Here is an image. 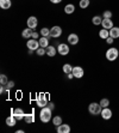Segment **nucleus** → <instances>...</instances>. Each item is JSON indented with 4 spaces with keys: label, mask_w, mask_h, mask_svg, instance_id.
<instances>
[{
    "label": "nucleus",
    "mask_w": 119,
    "mask_h": 133,
    "mask_svg": "<svg viewBox=\"0 0 119 133\" xmlns=\"http://www.w3.org/2000/svg\"><path fill=\"white\" fill-rule=\"evenodd\" d=\"M52 110L46 105V107H44V108L41 109V113H39V119L42 122H44V124H48L50 120L52 119Z\"/></svg>",
    "instance_id": "nucleus-1"
},
{
    "label": "nucleus",
    "mask_w": 119,
    "mask_h": 133,
    "mask_svg": "<svg viewBox=\"0 0 119 133\" xmlns=\"http://www.w3.org/2000/svg\"><path fill=\"white\" fill-rule=\"evenodd\" d=\"M101 109H102V107L100 105V103L97 102H93L88 105V111L91 115H100Z\"/></svg>",
    "instance_id": "nucleus-2"
},
{
    "label": "nucleus",
    "mask_w": 119,
    "mask_h": 133,
    "mask_svg": "<svg viewBox=\"0 0 119 133\" xmlns=\"http://www.w3.org/2000/svg\"><path fill=\"white\" fill-rule=\"evenodd\" d=\"M119 56V50L117 49V48H108L106 52V59L108 60V61H114V60H117V58Z\"/></svg>",
    "instance_id": "nucleus-3"
},
{
    "label": "nucleus",
    "mask_w": 119,
    "mask_h": 133,
    "mask_svg": "<svg viewBox=\"0 0 119 133\" xmlns=\"http://www.w3.org/2000/svg\"><path fill=\"white\" fill-rule=\"evenodd\" d=\"M36 103L39 108H44V107L48 105L49 102H48V98H46V96L44 94H39V95L36 97Z\"/></svg>",
    "instance_id": "nucleus-4"
},
{
    "label": "nucleus",
    "mask_w": 119,
    "mask_h": 133,
    "mask_svg": "<svg viewBox=\"0 0 119 133\" xmlns=\"http://www.w3.org/2000/svg\"><path fill=\"white\" fill-rule=\"evenodd\" d=\"M26 46H28L29 49L31 50H37L38 48H39V41H37L36 38H31V40H28V42H26Z\"/></svg>",
    "instance_id": "nucleus-5"
},
{
    "label": "nucleus",
    "mask_w": 119,
    "mask_h": 133,
    "mask_svg": "<svg viewBox=\"0 0 119 133\" xmlns=\"http://www.w3.org/2000/svg\"><path fill=\"white\" fill-rule=\"evenodd\" d=\"M61 35H62L61 26L55 25V26H52V28L50 29V37H52V38H57V37H60Z\"/></svg>",
    "instance_id": "nucleus-6"
},
{
    "label": "nucleus",
    "mask_w": 119,
    "mask_h": 133,
    "mask_svg": "<svg viewBox=\"0 0 119 133\" xmlns=\"http://www.w3.org/2000/svg\"><path fill=\"white\" fill-rule=\"evenodd\" d=\"M73 74H74V78H80L83 77V74H85V71H83V68L81 66H74L73 67Z\"/></svg>",
    "instance_id": "nucleus-7"
},
{
    "label": "nucleus",
    "mask_w": 119,
    "mask_h": 133,
    "mask_svg": "<svg viewBox=\"0 0 119 133\" xmlns=\"http://www.w3.org/2000/svg\"><path fill=\"white\" fill-rule=\"evenodd\" d=\"M57 53L61 55H67L69 53V46L66 43H60L57 46Z\"/></svg>",
    "instance_id": "nucleus-8"
},
{
    "label": "nucleus",
    "mask_w": 119,
    "mask_h": 133,
    "mask_svg": "<svg viewBox=\"0 0 119 133\" xmlns=\"http://www.w3.org/2000/svg\"><path fill=\"white\" fill-rule=\"evenodd\" d=\"M101 118L104 119V120H110L111 118H112V110H111L108 107H106V108H102L101 109Z\"/></svg>",
    "instance_id": "nucleus-9"
},
{
    "label": "nucleus",
    "mask_w": 119,
    "mask_h": 133,
    "mask_svg": "<svg viewBox=\"0 0 119 133\" xmlns=\"http://www.w3.org/2000/svg\"><path fill=\"white\" fill-rule=\"evenodd\" d=\"M26 24H28V28L36 29L37 25H38V19H37L35 16H31V17H29V18H28V22H26Z\"/></svg>",
    "instance_id": "nucleus-10"
},
{
    "label": "nucleus",
    "mask_w": 119,
    "mask_h": 133,
    "mask_svg": "<svg viewBox=\"0 0 119 133\" xmlns=\"http://www.w3.org/2000/svg\"><path fill=\"white\" fill-rule=\"evenodd\" d=\"M12 115H14V118L17 119V121L24 120V118H25V113H24V110H23L21 108H15Z\"/></svg>",
    "instance_id": "nucleus-11"
},
{
    "label": "nucleus",
    "mask_w": 119,
    "mask_h": 133,
    "mask_svg": "<svg viewBox=\"0 0 119 133\" xmlns=\"http://www.w3.org/2000/svg\"><path fill=\"white\" fill-rule=\"evenodd\" d=\"M101 25H102V28L107 29V30H110V29H112L113 26H114V25H113L112 19H108V18H104V19H102V23H101Z\"/></svg>",
    "instance_id": "nucleus-12"
},
{
    "label": "nucleus",
    "mask_w": 119,
    "mask_h": 133,
    "mask_svg": "<svg viewBox=\"0 0 119 133\" xmlns=\"http://www.w3.org/2000/svg\"><path fill=\"white\" fill-rule=\"evenodd\" d=\"M68 43L72 44V46H75V44L79 43V36L76 34H70L68 36Z\"/></svg>",
    "instance_id": "nucleus-13"
},
{
    "label": "nucleus",
    "mask_w": 119,
    "mask_h": 133,
    "mask_svg": "<svg viewBox=\"0 0 119 133\" xmlns=\"http://www.w3.org/2000/svg\"><path fill=\"white\" fill-rule=\"evenodd\" d=\"M46 50V55L50 56V58H54L56 55V53H57V48H55L54 46H48L45 48Z\"/></svg>",
    "instance_id": "nucleus-14"
},
{
    "label": "nucleus",
    "mask_w": 119,
    "mask_h": 133,
    "mask_svg": "<svg viewBox=\"0 0 119 133\" xmlns=\"http://www.w3.org/2000/svg\"><path fill=\"white\" fill-rule=\"evenodd\" d=\"M57 132L58 133H69L70 132V126L67 124H61L57 127Z\"/></svg>",
    "instance_id": "nucleus-15"
},
{
    "label": "nucleus",
    "mask_w": 119,
    "mask_h": 133,
    "mask_svg": "<svg viewBox=\"0 0 119 133\" xmlns=\"http://www.w3.org/2000/svg\"><path fill=\"white\" fill-rule=\"evenodd\" d=\"M11 6H12L11 0H0V7L3 10H9Z\"/></svg>",
    "instance_id": "nucleus-16"
},
{
    "label": "nucleus",
    "mask_w": 119,
    "mask_h": 133,
    "mask_svg": "<svg viewBox=\"0 0 119 133\" xmlns=\"http://www.w3.org/2000/svg\"><path fill=\"white\" fill-rule=\"evenodd\" d=\"M17 124V119L14 118V115H10L9 118L6 119V125L7 126H10V127H12V126H14V125Z\"/></svg>",
    "instance_id": "nucleus-17"
},
{
    "label": "nucleus",
    "mask_w": 119,
    "mask_h": 133,
    "mask_svg": "<svg viewBox=\"0 0 119 133\" xmlns=\"http://www.w3.org/2000/svg\"><path fill=\"white\" fill-rule=\"evenodd\" d=\"M74 11H75V5L74 4H68V5L64 6V12L67 15H72V13H74Z\"/></svg>",
    "instance_id": "nucleus-18"
},
{
    "label": "nucleus",
    "mask_w": 119,
    "mask_h": 133,
    "mask_svg": "<svg viewBox=\"0 0 119 133\" xmlns=\"http://www.w3.org/2000/svg\"><path fill=\"white\" fill-rule=\"evenodd\" d=\"M110 36L112 38H118L119 37V28L118 26H113L112 29H110Z\"/></svg>",
    "instance_id": "nucleus-19"
},
{
    "label": "nucleus",
    "mask_w": 119,
    "mask_h": 133,
    "mask_svg": "<svg viewBox=\"0 0 119 133\" xmlns=\"http://www.w3.org/2000/svg\"><path fill=\"white\" fill-rule=\"evenodd\" d=\"M32 29L28 28V29H24L23 30V32H21V36H23V38H31L32 37Z\"/></svg>",
    "instance_id": "nucleus-20"
},
{
    "label": "nucleus",
    "mask_w": 119,
    "mask_h": 133,
    "mask_svg": "<svg viewBox=\"0 0 119 133\" xmlns=\"http://www.w3.org/2000/svg\"><path fill=\"white\" fill-rule=\"evenodd\" d=\"M24 120H25V122H26V124H34V122H35V115H34V113L25 114Z\"/></svg>",
    "instance_id": "nucleus-21"
},
{
    "label": "nucleus",
    "mask_w": 119,
    "mask_h": 133,
    "mask_svg": "<svg viewBox=\"0 0 119 133\" xmlns=\"http://www.w3.org/2000/svg\"><path fill=\"white\" fill-rule=\"evenodd\" d=\"M39 46L42 47V48H46V47L49 46V38L48 37H44L42 36V38H39Z\"/></svg>",
    "instance_id": "nucleus-22"
},
{
    "label": "nucleus",
    "mask_w": 119,
    "mask_h": 133,
    "mask_svg": "<svg viewBox=\"0 0 119 133\" xmlns=\"http://www.w3.org/2000/svg\"><path fill=\"white\" fill-rule=\"evenodd\" d=\"M99 36H100V38L106 40L107 37H110V30H107V29H101V30L99 31Z\"/></svg>",
    "instance_id": "nucleus-23"
},
{
    "label": "nucleus",
    "mask_w": 119,
    "mask_h": 133,
    "mask_svg": "<svg viewBox=\"0 0 119 133\" xmlns=\"http://www.w3.org/2000/svg\"><path fill=\"white\" fill-rule=\"evenodd\" d=\"M102 19L104 18H102L101 16H94V17L92 18V23L94 25H100L101 23H102Z\"/></svg>",
    "instance_id": "nucleus-24"
},
{
    "label": "nucleus",
    "mask_w": 119,
    "mask_h": 133,
    "mask_svg": "<svg viewBox=\"0 0 119 133\" xmlns=\"http://www.w3.org/2000/svg\"><path fill=\"white\" fill-rule=\"evenodd\" d=\"M62 70H63V72L66 74H69V73H72V72H73V66L70 65V64H64Z\"/></svg>",
    "instance_id": "nucleus-25"
},
{
    "label": "nucleus",
    "mask_w": 119,
    "mask_h": 133,
    "mask_svg": "<svg viewBox=\"0 0 119 133\" xmlns=\"http://www.w3.org/2000/svg\"><path fill=\"white\" fill-rule=\"evenodd\" d=\"M62 124V118L61 116H55L52 119V125H55V127H58Z\"/></svg>",
    "instance_id": "nucleus-26"
},
{
    "label": "nucleus",
    "mask_w": 119,
    "mask_h": 133,
    "mask_svg": "<svg viewBox=\"0 0 119 133\" xmlns=\"http://www.w3.org/2000/svg\"><path fill=\"white\" fill-rule=\"evenodd\" d=\"M41 35L44 37H50V29L48 28H42L41 29Z\"/></svg>",
    "instance_id": "nucleus-27"
},
{
    "label": "nucleus",
    "mask_w": 119,
    "mask_h": 133,
    "mask_svg": "<svg viewBox=\"0 0 119 133\" xmlns=\"http://www.w3.org/2000/svg\"><path fill=\"white\" fill-rule=\"evenodd\" d=\"M7 83H9L7 76L6 74H1V76H0V84H1V85H6Z\"/></svg>",
    "instance_id": "nucleus-28"
},
{
    "label": "nucleus",
    "mask_w": 119,
    "mask_h": 133,
    "mask_svg": "<svg viewBox=\"0 0 119 133\" xmlns=\"http://www.w3.org/2000/svg\"><path fill=\"white\" fill-rule=\"evenodd\" d=\"M99 103H100V105L102 107V108H106V107H108V105H110V99H108V98H102Z\"/></svg>",
    "instance_id": "nucleus-29"
},
{
    "label": "nucleus",
    "mask_w": 119,
    "mask_h": 133,
    "mask_svg": "<svg viewBox=\"0 0 119 133\" xmlns=\"http://www.w3.org/2000/svg\"><path fill=\"white\" fill-rule=\"evenodd\" d=\"M79 5L81 9H86V7L89 6V0H80Z\"/></svg>",
    "instance_id": "nucleus-30"
},
{
    "label": "nucleus",
    "mask_w": 119,
    "mask_h": 133,
    "mask_svg": "<svg viewBox=\"0 0 119 133\" xmlns=\"http://www.w3.org/2000/svg\"><path fill=\"white\" fill-rule=\"evenodd\" d=\"M36 54L38 56H43L44 54H46V50H45V48H42V47H39L38 49L36 50Z\"/></svg>",
    "instance_id": "nucleus-31"
},
{
    "label": "nucleus",
    "mask_w": 119,
    "mask_h": 133,
    "mask_svg": "<svg viewBox=\"0 0 119 133\" xmlns=\"http://www.w3.org/2000/svg\"><path fill=\"white\" fill-rule=\"evenodd\" d=\"M102 18H108V19H112V12L111 11H105L104 13H102Z\"/></svg>",
    "instance_id": "nucleus-32"
},
{
    "label": "nucleus",
    "mask_w": 119,
    "mask_h": 133,
    "mask_svg": "<svg viewBox=\"0 0 119 133\" xmlns=\"http://www.w3.org/2000/svg\"><path fill=\"white\" fill-rule=\"evenodd\" d=\"M13 87H14V82H13V81H9V83L6 84V89H7V91H9L10 89H12Z\"/></svg>",
    "instance_id": "nucleus-33"
},
{
    "label": "nucleus",
    "mask_w": 119,
    "mask_h": 133,
    "mask_svg": "<svg viewBox=\"0 0 119 133\" xmlns=\"http://www.w3.org/2000/svg\"><path fill=\"white\" fill-rule=\"evenodd\" d=\"M113 40H114V38H112V37H107V38H106V42H107V43H108V44H112L113 43Z\"/></svg>",
    "instance_id": "nucleus-34"
},
{
    "label": "nucleus",
    "mask_w": 119,
    "mask_h": 133,
    "mask_svg": "<svg viewBox=\"0 0 119 133\" xmlns=\"http://www.w3.org/2000/svg\"><path fill=\"white\" fill-rule=\"evenodd\" d=\"M48 107H49L51 110H54V109H55V104H54V103H51V102L48 103Z\"/></svg>",
    "instance_id": "nucleus-35"
},
{
    "label": "nucleus",
    "mask_w": 119,
    "mask_h": 133,
    "mask_svg": "<svg viewBox=\"0 0 119 133\" xmlns=\"http://www.w3.org/2000/svg\"><path fill=\"white\" fill-rule=\"evenodd\" d=\"M38 36H39V35H38L37 31H34V32H32V38H38Z\"/></svg>",
    "instance_id": "nucleus-36"
},
{
    "label": "nucleus",
    "mask_w": 119,
    "mask_h": 133,
    "mask_svg": "<svg viewBox=\"0 0 119 133\" xmlns=\"http://www.w3.org/2000/svg\"><path fill=\"white\" fill-rule=\"evenodd\" d=\"M50 1H51L52 4H60L62 1V0H50Z\"/></svg>",
    "instance_id": "nucleus-37"
},
{
    "label": "nucleus",
    "mask_w": 119,
    "mask_h": 133,
    "mask_svg": "<svg viewBox=\"0 0 119 133\" xmlns=\"http://www.w3.org/2000/svg\"><path fill=\"white\" fill-rule=\"evenodd\" d=\"M5 90H7L6 88H4V85L1 88H0V94H4V91H5Z\"/></svg>",
    "instance_id": "nucleus-38"
},
{
    "label": "nucleus",
    "mask_w": 119,
    "mask_h": 133,
    "mask_svg": "<svg viewBox=\"0 0 119 133\" xmlns=\"http://www.w3.org/2000/svg\"><path fill=\"white\" fill-rule=\"evenodd\" d=\"M67 76H68V78H69V79H73V78H74L73 72H72V73H69V74H67Z\"/></svg>",
    "instance_id": "nucleus-39"
},
{
    "label": "nucleus",
    "mask_w": 119,
    "mask_h": 133,
    "mask_svg": "<svg viewBox=\"0 0 119 133\" xmlns=\"http://www.w3.org/2000/svg\"><path fill=\"white\" fill-rule=\"evenodd\" d=\"M17 132H18V133H24V131H23V130H18Z\"/></svg>",
    "instance_id": "nucleus-40"
}]
</instances>
